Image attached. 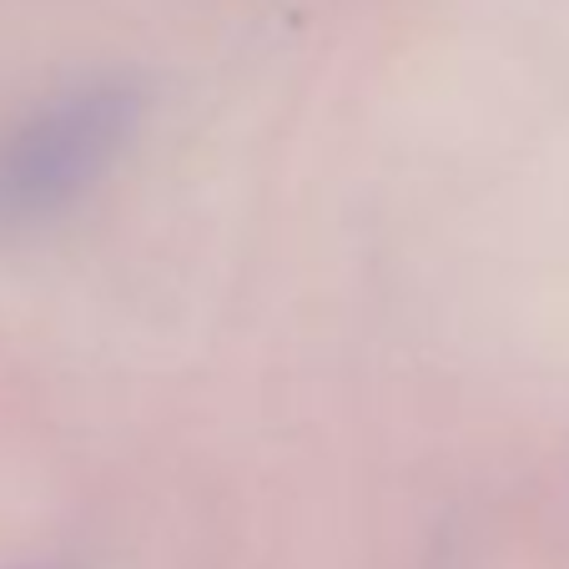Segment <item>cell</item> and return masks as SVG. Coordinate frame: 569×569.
Returning <instances> with one entry per match:
<instances>
[{
    "label": "cell",
    "instance_id": "obj_1",
    "mask_svg": "<svg viewBox=\"0 0 569 569\" xmlns=\"http://www.w3.org/2000/svg\"><path fill=\"white\" fill-rule=\"evenodd\" d=\"M131 81H87L36 101L0 131V232H31L71 212L141 131Z\"/></svg>",
    "mask_w": 569,
    "mask_h": 569
}]
</instances>
